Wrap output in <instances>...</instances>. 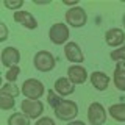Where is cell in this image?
I'll return each instance as SVG.
<instances>
[{"mask_svg": "<svg viewBox=\"0 0 125 125\" xmlns=\"http://www.w3.org/2000/svg\"><path fill=\"white\" fill-rule=\"evenodd\" d=\"M105 41H106V44L109 47H113V49L122 47L124 42H125L124 30H120V28H109L106 33H105Z\"/></svg>", "mask_w": 125, "mask_h": 125, "instance_id": "obj_10", "label": "cell"}, {"mask_svg": "<svg viewBox=\"0 0 125 125\" xmlns=\"http://www.w3.org/2000/svg\"><path fill=\"white\" fill-rule=\"evenodd\" d=\"M33 64H34V69L39 70V72H50L56 66V60H55V56L50 52L39 50L33 58Z\"/></svg>", "mask_w": 125, "mask_h": 125, "instance_id": "obj_3", "label": "cell"}, {"mask_svg": "<svg viewBox=\"0 0 125 125\" xmlns=\"http://www.w3.org/2000/svg\"><path fill=\"white\" fill-rule=\"evenodd\" d=\"M19 73H21V69L19 66H14V67H10L5 73V78L8 83H16V80L19 78Z\"/></svg>", "mask_w": 125, "mask_h": 125, "instance_id": "obj_21", "label": "cell"}, {"mask_svg": "<svg viewBox=\"0 0 125 125\" xmlns=\"http://www.w3.org/2000/svg\"><path fill=\"white\" fill-rule=\"evenodd\" d=\"M53 88H55V92L60 94L61 97H67V95H70V94H73V91H75V84H73L67 77L56 78Z\"/></svg>", "mask_w": 125, "mask_h": 125, "instance_id": "obj_13", "label": "cell"}, {"mask_svg": "<svg viewBox=\"0 0 125 125\" xmlns=\"http://www.w3.org/2000/svg\"><path fill=\"white\" fill-rule=\"evenodd\" d=\"M0 60H2V64L5 66V67H14V66H17V62L21 61V53H19V50L16 49V47H5V49L2 50V55H0Z\"/></svg>", "mask_w": 125, "mask_h": 125, "instance_id": "obj_8", "label": "cell"}, {"mask_svg": "<svg viewBox=\"0 0 125 125\" xmlns=\"http://www.w3.org/2000/svg\"><path fill=\"white\" fill-rule=\"evenodd\" d=\"M111 60L113 61H117V62H125V47H119V49H114L111 52Z\"/></svg>", "mask_w": 125, "mask_h": 125, "instance_id": "obj_22", "label": "cell"}, {"mask_svg": "<svg viewBox=\"0 0 125 125\" xmlns=\"http://www.w3.org/2000/svg\"><path fill=\"white\" fill-rule=\"evenodd\" d=\"M108 113L116 122H125V103H114L108 108Z\"/></svg>", "mask_w": 125, "mask_h": 125, "instance_id": "obj_16", "label": "cell"}, {"mask_svg": "<svg viewBox=\"0 0 125 125\" xmlns=\"http://www.w3.org/2000/svg\"><path fill=\"white\" fill-rule=\"evenodd\" d=\"M113 83L119 91L125 92V62H116L114 73H113Z\"/></svg>", "mask_w": 125, "mask_h": 125, "instance_id": "obj_15", "label": "cell"}, {"mask_svg": "<svg viewBox=\"0 0 125 125\" xmlns=\"http://www.w3.org/2000/svg\"><path fill=\"white\" fill-rule=\"evenodd\" d=\"M67 125H86L83 120H72V122H69Z\"/></svg>", "mask_w": 125, "mask_h": 125, "instance_id": "obj_26", "label": "cell"}, {"mask_svg": "<svg viewBox=\"0 0 125 125\" xmlns=\"http://www.w3.org/2000/svg\"><path fill=\"white\" fill-rule=\"evenodd\" d=\"M53 113H55V116H56V119L72 122L78 116V105L73 100H64L62 99L61 103L53 109Z\"/></svg>", "mask_w": 125, "mask_h": 125, "instance_id": "obj_2", "label": "cell"}, {"mask_svg": "<svg viewBox=\"0 0 125 125\" xmlns=\"http://www.w3.org/2000/svg\"><path fill=\"white\" fill-rule=\"evenodd\" d=\"M14 105H16L14 97H10L6 94H0V109L8 111V109H13Z\"/></svg>", "mask_w": 125, "mask_h": 125, "instance_id": "obj_19", "label": "cell"}, {"mask_svg": "<svg viewBox=\"0 0 125 125\" xmlns=\"http://www.w3.org/2000/svg\"><path fill=\"white\" fill-rule=\"evenodd\" d=\"M3 6L8 8V10H13L16 13V11H21V8L23 6V2L22 0H13V2H11V0H5V2H3Z\"/></svg>", "mask_w": 125, "mask_h": 125, "instance_id": "obj_23", "label": "cell"}, {"mask_svg": "<svg viewBox=\"0 0 125 125\" xmlns=\"http://www.w3.org/2000/svg\"><path fill=\"white\" fill-rule=\"evenodd\" d=\"M13 19H14V22H17V23H21L22 27H25V28H28V30H34V28H38V21L34 19V16L28 13V11H16V13L13 14Z\"/></svg>", "mask_w": 125, "mask_h": 125, "instance_id": "obj_12", "label": "cell"}, {"mask_svg": "<svg viewBox=\"0 0 125 125\" xmlns=\"http://www.w3.org/2000/svg\"><path fill=\"white\" fill-rule=\"evenodd\" d=\"M49 38L50 41L53 42L55 45H62V44H67L69 41V28L66 23H61V22H56L50 27L49 30Z\"/></svg>", "mask_w": 125, "mask_h": 125, "instance_id": "obj_5", "label": "cell"}, {"mask_svg": "<svg viewBox=\"0 0 125 125\" xmlns=\"http://www.w3.org/2000/svg\"><path fill=\"white\" fill-rule=\"evenodd\" d=\"M106 109L99 102H92L88 106V120L91 125H105L106 122Z\"/></svg>", "mask_w": 125, "mask_h": 125, "instance_id": "obj_6", "label": "cell"}, {"mask_svg": "<svg viewBox=\"0 0 125 125\" xmlns=\"http://www.w3.org/2000/svg\"><path fill=\"white\" fill-rule=\"evenodd\" d=\"M47 102H49V105L55 109L62 102V97L60 95V94H56V92H55V89H53V91H49V92H47Z\"/></svg>", "mask_w": 125, "mask_h": 125, "instance_id": "obj_20", "label": "cell"}, {"mask_svg": "<svg viewBox=\"0 0 125 125\" xmlns=\"http://www.w3.org/2000/svg\"><path fill=\"white\" fill-rule=\"evenodd\" d=\"M19 92H22V91L16 86V83H5L2 86V89H0V94H6V95L14 97V99L19 95Z\"/></svg>", "mask_w": 125, "mask_h": 125, "instance_id": "obj_18", "label": "cell"}, {"mask_svg": "<svg viewBox=\"0 0 125 125\" xmlns=\"http://www.w3.org/2000/svg\"><path fill=\"white\" fill-rule=\"evenodd\" d=\"M122 23H124V27H125V14H124V17H122Z\"/></svg>", "mask_w": 125, "mask_h": 125, "instance_id": "obj_27", "label": "cell"}, {"mask_svg": "<svg viewBox=\"0 0 125 125\" xmlns=\"http://www.w3.org/2000/svg\"><path fill=\"white\" fill-rule=\"evenodd\" d=\"M22 94L25 95V99L28 100H39L45 92L44 83L36 80V78H28L22 83Z\"/></svg>", "mask_w": 125, "mask_h": 125, "instance_id": "obj_1", "label": "cell"}, {"mask_svg": "<svg viewBox=\"0 0 125 125\" xmlns=\"http://www.w3.org/2000/svg\"><path fill=\"white\" fill-rule=\"evenodd\" d=\"M21 109L28 119H41L42 113H44V105L41 100H22Z\"/></svg>", "mask_w": 125, "mask_h": 125, "instance_id": "obj_7", "label": "cell"}, {"mask_svg": "<svg viewBox=\"0 0 125 125\" xmlns=\"http://www.w3.org/2000/svg\"><path fill=\"white\" fill-rule=\"evenodd\" d=\"M67 78L72 81L73 84H83L88 80V72L83 66L80 64H72L67 69Z\"/></svg>", "mask_w": 125, "mask_h": 125, "instance_id": "obj_11", "label": "cell"}, {"mask_svg": "<svg viewBox=\"0 0 125 125\" xmlns=\"http://www.w3.org/2000/svg\"><path fill=\"white\" fill-rule=\"evenodd\" d=\"M89 80H91V84L97 89V91H105V89L109 86V81H111V78H109V75H106L105 72L94 70L91 75H89Z\"/></svg>", "mask_w": 125, "mask_h": 125, "instance_id": "obj_14", "label": "cell"}, {"mask_svg": "<svg viewBox=\"0 0 125 125\" xmlns=\"http://www.w3.org/2000/svg\"><path fill=\"white\" fill-rule=\"evenodd\" d=\"M34 125H56V124H55V120L52 119V117L44 116V117H41V119H38Z\"/></svg>", "mask_w": 125, "mask_h": 125, "instance_id": "obj_24", "label": "cell"}, {"mask_svg": "<svg viewBox=\"0 0 125 125\" xmlns=\"http://www.w3.org/2000/svg\"><path fill=\"white\" fill-rule=\"evenodd\" d=\"M30 120L23 113H13L10 117H8V125H31Z\"/></svg>", "mask_w": 125, "mask_h": 125, "instance_id": "obj_17", "label": "cell"}, {"mask_svg": "<svg viewBox=\"0 0 125 125\" xmlns=\"http://www.w3.org/2000/svg\"><path fill=\"white\" fill-rule=\"evenodd\" d=\"M64 55H66V58H67V61L73 62V64H80V62L84 61V55L81 52L80 45L73 41H70L64 45Z\"/></svg>", "mask_w": 125, "mask_h": 125, "instance_id": "obj_9", "label": "cell"}, {"mask_svg": "<svg viewBox=\"0 0 125 125\" xmlns=\"http://www.w3.org/2000/svg\"><path fill=\"white\" fill-rule=\"evenodd\" d=\"M66 22L73 28H81L88 22V14L81 6H73L66 11Z\"/></svg>", "mask_w": 125, "mask_h": 125, "instance_id": "obj_4", "label": "cell"}, {"mask_svg": "<svg viewBox=\"0 0 125 125\" xmlns=\"http://www.w3.org/2000/svg\"><path fill=\"white\" fill-rule=\"evenodd\" d=\"M0 30H2V34H0V42H3V41H6V39H8V28H6V23L5 22L0 23Z\"/></svg>", "mask_w": 125, "mask_h": 125, "instance_id": "obj_25", "label": "cell"}]
</instances>
